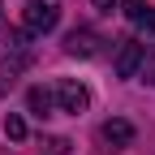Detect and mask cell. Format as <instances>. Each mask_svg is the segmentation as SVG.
<instances>
[{
	"label": "cell",
	"instance_id": "1",
	"mask_svg": "<svg viewBox=\"0 0 155 155\" xmlns=\"http://www.w3.org/2000/svg\"><path fill=\"white\" fill-rule=\"evenodd\" d=\"M56 22H61V0H30V5L22 9L26 35H48Z\"/></svg>",
	"mask_w": 155,
	"mask_h": 155
},
{
	"label": "cell",
	"instance_id": "2",
	"mask_svg": "<svg viewBox=\"0 0 155 155\" xmlns=\"http://www.w3.org/2000/svg\"><path fill=\"white\" fill-rule=\"evenodd\" d=\"M52 99H56V108L61 112H86V104H91V91L82 86V82H73V78H61V82L52 86Z\"/></svg>",
	"mask_w": 155,
	"mask_h": 155
},
{
	"label": "cell",
	"instance_id": "3",
	"mask_svg": "<svg viewBox=\"0 0 155 155\" xmlns=\"http://www.w3.org/2000/svg\"><path fill=\"white\" fill-rule=\"evenodd\" d=\"M142 48L138 39H121V48H116V78H138L142 69Z\"/></svg>",
	"mask_w": 155,
	"mask_h": 155
},
{
	"label": "cell",
	"instance_id": "4",
	"mask_svg": "<svg viewBox=\"0 0 155 155\" xmlns=\"http://www.w3.org/2000/svg\"><path fill=\"white\" fill-rule=\"evenodd\" d=\"M65 52L69 56H95V52H99V35H95V30H69L65 35Z\"/></svg>",
	"mask_w": 155,
	"mask_h": 155
},
{
	"label": "cell",
	"instance_id": "5",
	"mask_svg": "<svg viewBox=\"0 0 155 155\" xmlns=\"http://www.w3.org/2000/svg\"><path fill=\"white\" fill-rule=\"evenodd\" d=\"M104 138L116 142V147H129V142H134V125L121 121V116H112V121H104Z\"/></svg>",
	"mask_w": 155,
	"mask_h": 155
},
{
	"label": "cell",
	"instance_id": "6",
	"mask_svg": "<svg viewBox=\"0 0 155 155\" xmlns=\"http://www.w3.org/2000/svg\"><path fill=\"white\" fill-rule=\"evenodd\" d=\"M26 104H30L35 116H52V108H56V99H52L48 86H30V91H26Z\"/></svg>",
	"mask_w": 155,
	"mask_h": 155
},
{
	"label": "cell",
	"instance_id": "7",
	"mask_svg": "<svg viewBox=\"0 0 155 155\" xmlns=\"http://www.w3.org/2000/svg\"><path fill=\"white\" fill-rule=\"evenodd\" d=\"M138 73H142V82H147V86H155V43L142 48V69H138Z\"/></svg>",
	"mask_w": 155,
	"mask_h": 155
},
{
	"label": "cell",
	"instance_id": "8",
	"mask_svg": "<svg viewBox=\"0 0 155 155\" xmlns=\"http://www.w3.org/2000/svg\"><path fill=\"white\" fill-rule=\"evenodd\" d=\"M5 134H9L13 142H22L26 138V121H22V116H5Z\"/></svg>",
	"mask_w": 155,
	"mask_h": 155
},
{
	"label": "cell",
	"instance_id": "9",
	"mask_svg": "<svg viewBox=\"0 0 155 155\" xmlns=\"http://www.w3.org/2000/svg\"><path fill=\"white\" fill-rule=\"evenodd\" d=\"M13 78H17V65H9V61H0V95H5V91L13 86Z\"/></svg>",
	"mask_w": 155,
	"mask_h": 155
},
{
	"label": "cell",
	"instance_id": "10",
	"mask_svg": "<svg viewBox=\"0 0 155 155\" xmlns=\"http://www.w3.org/2000/svg\"><path fill=\"white\" fill-rule=\"evenodd\" d=\"M121 13L129 17V22H138V17H142L147 9H142V0H121Z\"/></svg>",
	"mask_w": 155,
	"mask_h": 155
},
{
	"label": "cell",
	"instance_id": "11",
	"mask_svg": "<svg viewBox=\"0 0 155 155\" xmlns=\"http://www.w3.org/2000/svg\"><path fill=\"white\" fill-rule=\"evenodd\" d=\"M138 26H142V30H155V9H151V13H142V17H138Z\"/></svg>",
	"mask_w": 155,
	"mask_h": 155
},
{
	"label": "cell",
	"instance_id": "12",
	"mask_svg": "<svg viewBox=\"0 0 155 155\" xmlns=\"http://www.w3.org/2000/svg\"><path fill=\"white\" fill-rule=\"evenodd\" d=\"M91 5L99 9V13H112V0H91Z\"/></svg>",
	"mask_w": 155,
	"mask_h": 155
}]
</instances>
